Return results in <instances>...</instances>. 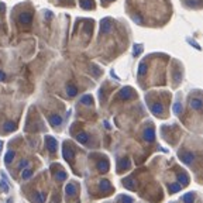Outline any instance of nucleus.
Wrapping results in <instances>:
<instances>
[{
	"label": "nucleus",
	"mask_w": 203,
	"mask_h": 203,
	"mask_svg": "<svg viewBox=\"0 0 203 203\" xmlns=\"http://www.w3.org/2000/svg\"><path fill=\"white\" fill-rule=\"evenodd\" d=\"M45 145H47L49 152L54 154V152L57 151V140L54 137H51V135H47V137H45Z\"/></svg>",
	"instance_id": "f257e3e1"
},
{
	"label": "nucleus",
	"mask_w": 203,
	"mask_h": 203,
	"mask_svg": "<svg viewBox=\"0 0 203 203\" xmlns=\"http://www.w3.org/2000/svg\"><path fill=\"white\" fill-rule=\"evenodd\" d=\"M62 154H64V158H65L69 164L72 162V159H73V155H75V152H73V150L71 148V145L65 144V145H64V148H62Z\"/></svg>",
	"instance_id": "f03ea898"
},
{
	"label": "nucleus",
	"mask_w": 203,
	"mask_h": 203,
	"mask_svg": "<svg viewBox=\"0 0 203 203\" xmlns=\"http://www.w3.org/2000/svg\"><path fill=\"white\" fill-rule=\"evenodd\" d=\"M111 27H113V24H111V20H110V18H105V20H102V23H100V33L102 34L110 33Z\"/></svg>",
	"instance_id": "7ed1b4c3"
},
{
	"label": "nucleus",
	"mask_w": 203,
	"mask_h": 203,
	"mask_svg": "<svg viewBox=\"0 0 203 203\" xmlns=\"http://www.w3.org/2000/svg\"><path fill=\"white\" fill-rule=\"evenodd\" d=\"M118 98L120 99H131L133 98V90H131V88H123L120 92H118Z\"/></svg>",
	"instance_id": "20e7f679"
},
{
	"label": "nucleus",
	"mask_w": 203,
	"mask_h": 203,
	"mask_svg": "<svg viewBox=\"0 0 203 203\" xmlns=\"http://www.w3.org/2000/svg\"><path fill=\"white\" fill-rule=\"evenodd\" d=\"M179 158L182 159V162L185 164H192L193 159H195V155L192 152H182V154H179Z\"/></svg>",
	"instance_id": "39448f33"
},
{
	"label": "nucleus",
	"mask_w": 203,
	"mask_h": 203,
	"mask_svg": "<svg viewBox=\"0 0 203 203\" xmlns=\"http://www.w3.org/2000/svg\"><path fill=\"white\" fill-rule=\"evenodd\" d=\"M31 20H33V16H31V13H27V12L21 13L20 17H18V21L23 23V24H30Z\"/></svg>",
	"instance_id": "423d86ee"
},
{
	"label": "nucleus",
	"mask_w": 203,
	"mask_h": 203,
	"mask_svg": "<svg viewBox=\"0 0 203 203\" xmlns=\"http://www.w3.org/2000/svg\"><path fill=\"white\" fill-rule=\"evenodd\" d=\"M0 189L3 193H7L8 192V183H7V176L4 172H2V181H0Z\"/></svg>",
	"instance_id": "0eeeda50"
},
{
	"label": "nucleus",
	"mask_w": 203,
	"mask_h": 203,
	"mask_svg": "<svg viewBox=\"0 0 203 203\" xmlns=\"http://www.w3.org/2000/svg\"><path fill=\"white\" fill-rule=\"evenodd\" d=\"M65 192H66V196H75L76 195V192H78L76 185H75L73 182L68 183V185L65 186Z\"/></svg>",
	"instance_id": "6e6552de"
},
{
	"label": "nucleus",
	"mask_w": 203,
	"mask_h": 203,
	"mask_svg": "<svg viewBox=\"0 0 203 203\" xmlns=\"http://www.w3.org/2000/svg\"><path fill=\"white\" fill-rule=\"evenodd\" d=\"M144 140H147V141H150V142L155 140V131L152 127H150V128H147L144 131Z\"/></svg>",
	"instance_id": "1a4fd4ad"
},
{
	"label": "nucleus",
	"mask_w": 203,
	"mask_h": 203,
	"mask_svg": "<svg viewBox=\"0 0 203 203\" xmlns=\"http://www.w3.org/2000/svg\"><path fill=\"white\" fill-rule=\"evenodd\" d=\"M49 123H51V126L52 127H58L62 124V117L61 116H58V114H54L49 117Z\"/></svg>",
	"instance_id": "9d476101"
},
{
	"label": "nucleus",
	"mask_w": 203,
	"mask_h": 203,
	"mask_svg": "<svg viewBox=\"0 0 203 203\" xmlns=\"http://www.w3.org/2000/svg\"><path fill=\"white\" fill-rule=\"evenodd\" d=\"M123 185H124L127 189H130V191H135V182L133 178H124L123 179Z\"/></svg>",
	"instance_id": "9b49d317"
},
{
	"label": "nucleus",
	"mask_w": 203,
	"mask_h": 203,
	"mask_svg": "<svg viewBox=\"0 0 203 203\" xmlns=\"http://www.w3.org/2000/svg\"><path fill=\"white\" fill-rule=\"evenodd\" d=\"M17 128V124L13 121H6L3 124V130L6 131V133H12V131H14Z\"/></svg>",
	"instance_id": "f8f14e48"
},
{
	"label": "nucleus",
	"mask_w": 203,
	"mask_h": 203,
	"mask_svg": "<svg viewBox=\"0 0 203 203\" xmlns=\"http://www.w3.org/2000/svg\"><path fill=\"white\" fill-rule=\"evenodd\" d=\"M98 169L100 171V172H107L109 171V161L107 159H103V161H99L98 162Z\"/></svg>",
	"instance_id": "ddd939ff"
},
{
	"label": "nucleus",
	"mask_w": 203,
	"mask_h": 203,
	"mask_svg": "<svg viewBox=\"0 0 203 203\" xmlns=\"http://www.w3.org/2000/svg\"><path fill=\"white\" fill-rule=\"evenodd\" d=\"M164 110V106L161 105V103H155V105L151 106V111L154 114H161Z\"/></svg>",
	"instance_id": "4468645a"
},
{
	"label": "nucleus",
	"mask_w": 203,
	"mask_h": 203,
	"mask_svg": "<svg viewBox=\"0 0 203 203\" xmlns=\"http://www.w3.org/2000/svg\"><path fill=\"white\" fill-rule=\"evenodd\" d=\"M191 107L192 109H195V110H200L202 109V100H200V99H192Z\"/></svg>",
	"instance_id": "2eb2a0df"
},
{
	"label": "nucleus",
	"mask_w": 203,
	"mask_h": 203,
	"mask_svg": "<svg viewBox=\"0 0 203 203\" xmlns=\"http://www.w3.org/2000/svg\"><path fill=\"white\" fill-rule=\"evenodd\" d=\"M76 140L81 142V144H86V142L89 141V135L86 134V133H79V134L76 135Z\"/></svg>",
	"instance_id": "dca6fc26"
},
{
	"label": "nucleus",
	"mask_w": 203,
	"mask_h": 203,
	"mask_svg": "<svg viewBox=\"0 0 203 203\" xmlns=\"http://www.w3.org/2000/svg\"><path fill=\"white\" fill-rule=\"evenodd\" d=\"M13 159H14V151H7V152H6V157H4V162L8 165V164L13 162Z\"/></svg>",
	"instance_id": "f3484780"
},
{
	"label": "nucleus",
	"mask_w": 203,
	"mask_h": 203,
	"mask_svg": "<svg viewBox=\"0 0 203 203\" xmlns=\"http://www.w3.org/2000/svg\"><path fill=\"white\" fill-rule=\"evenodd\" d=\"M178 181H179V185H181V186H186L188 183H189V179H188V176H186L185 174L179 175V176H178Z\"/></svg>",
	"instance_id": "a211bd4d"
},
{
	"label": "nucleus",
	"mask_w": 203,
	"mask_h": 203,
	"mask_svg": "<svg viewBox=\"0 0 203 203\" xmlns=\"http://www.w3.org/2000/svg\"><path fill=\"white\" fill-rule=\"evenodd\" d=\"M130 158H123V159H120L118 161V168L121 169V168H128L130 167Z\"/></svg>",
	"instance_id": "6ab92c4d"
},
{
	"label": "nucleus",
	"mask_w": 203,
	"mask_h": 203,
	"mask_svg": "<svg viewBox=\"0 0 203 203\" xmlns=\"http://www.w3.org/2000/svg\"><path fill=\"white\" fill-rule=\"evenodd\" d=\"M79 3H81V7L85 8V10H89V8H92V0H81Z\"/></svg>",
	"instance_id": "aec40b11"
},
{
	"label": "nucleus",
	"mask_w": 203,
	"mask_h": 203,
	"mask_svg": "<svg viewBox=\"0 0 203 203\" xmlns=\"http://www.w3.org/2000/svg\"><path fill=\"white\" fill-rule=\"evenodd\" d=\"M100 189H103V191H110L111 189V185H110V182L107 179H103L100 182Z\"/></svg>",
	"instance_id": "412c9836"
},
{
	"label": "nucleus",
	"mask_w": 203,
	"mask_h": 203,
	"mask_svg": "<svg viewBox=\"0 0 203 203\" xmlns=\"http://www.w3.org/2000/svg\"><path fill=\"white\" fill-rule=\"evenodd\" d=\"M66 92H68V96H75V95L78 93V89H76V86L68 85V88H66Z\"/></svg>",
	"instance_id": "4be33fe9"
},
{
	"label": "nucleus",
	"mask_w": 203,
	"mask_h": 203,
	"mask_svg": "<svg viewBox=\"0 0 203 203\" xmlns=\"http://www.w3.org/2000/svg\"><path fill=\"white\" fill-rule=\"evenodd\" d=\"M34 200H35L37 203H44L45 195H44V193H41V192H37L35 196H34Z\"/></svg>",
	"instance_id": "5701e85b"
},
{
	"label": "nucleus",
	"mask_w": 203,
	"mask_h": 203,
	"mask_svg": "<svg viewBox=\"0 0 203 203\" xmlns=\"http://www.w3.org/2000/svg\"><path fill=\"white\" fill-rule=\"evenodd\" d=\"M55 178H58V181H64V179H66V172L65 171H58V172H55Z\"/></svg>",
	"instance_id": "b1692460"
},
{
	"label": "nucleus",
	"mask_w": 203,
	"mask_h": 203,
	"mask_svg": "<svg viewBox=\"0 0 203 203\" xmlns=\"http://www.w3.org/2000/svg\"><path fill=\"white\" fill-rule=\"evenodd\" d=\"M181 185L179 183H172V185H169V189H171V193H176V192L181 191Z\"/></svg>",
	"instance_id": "393cba45"
},
{
	"label": "nucleus",
	"mask_w": 203,
	"mask_h": 203,
	"mask_svg": "<svg viewBox=\"0 0 203 203\" xmlns=\"http://www.w3.org/2000/svg\"><path fill=\"white\" fill-rule=\"evenodd\" d=\"M81 103H83V105H90V103H92V96H89V95H85V96H82Z\"/></svg>",
	"instance_id": "a878e982"
},
{
	"label": "nucleus",
	"mask_w": 203,
	"mask_h": 203,
	"mask_svg": "<svg viewBox=\"0 0 203 203\" xmlns=\"http://www.w3.org/2000/svg\"><path fill=\"white\" fill-rule=\"evenodd\" d=\"M31 175H33V171H31V169H24L23 172H21V178H23V179H28Z\"/></svg>",
	"instance_id": "bb28decb"
},
{
	"label": "nucleus",
	"mask_w": 203,
	"mask_h": 203,
	"mask_svg": "<svg viewBox=\"0 0 203 203\" xmlns=\"http://www.w3.org/2000/svg\"><path fill=\"white\" fill-rule=\"evenodd\" d=\"M145 71H147V65L144 64V62H141L140 64V66H138V75L141 76V75H144L145 73Z\"/></svg>",
	"instance_id": "cd10ccee"
},
{
	"label": "nucleus",
	"mask_w": 203,
	"mask_h": 203,
	"mask_svg": "<svg viewBox=\"0 0 203 203\" xmlns=\"http://www.w3.org/2000/svg\"><path fill=\"white\" fill-rule=\"evenodd\" d=\"M183 200H185V203H192L193 202V195L192 193H186L183 196Z\"/></svg>",
	"instance_id": "c85d7f7f"
},
{
	"label": "nucleus",
	"mask_w": 203,
	"mask_h": 203,
	"mask_svg": "<svg viewBox=\"0 0 203 203\" xmlns=\"http://www.w3.org/2000/svg\"><path fill=\"white\" fill-rule=\"evenodd\" d=\"M181 110H182V105H181L179 102H178V103H175V105H174V111H175V113L179 114V113H181Z\"/></svg>",
	"instance_id": "c756f323"
},
{
	"label": "nucleus",
	"mask_w": 203,
	"mask_h": 203,
	"mask_svg": "<svg viewBox=\"0 0 203 203\" xmlns=\"http://www.w3.org/2000/svg\"><path fill=\"white\" fill-rule=\"evenodd\" d=\"M28 164H30L28 159H23V161L20 162V165H18V168H20V169H24V168H27V165H28Z\"/></svg>",
	"instance_id": "7c9ffc66"
},
{
	"label": "nucleus",
	"mask_w": 203,
	"mask_h": 203,
	"mask_svg": "<svg viewBox=\"0 0 203 203\" xmlns=\"http://www.w3.org/2000/svg\"><path fill=\"white\" fill-rule=\"evenodd\" d=\"M142 51V47L141 45H134V55H140Z\"/></svg>",
	"instance_id": "2f4dec72"
},
{
	"label": "nucleus",
	"mask_w": 203,
	"mask_h": 203,
	"mask_svg": "<svg viewBox=\"0 0 203 203\" xmlns=\"http://www.w3.org/2000/svg\"><path fill=\"white\" fill-rule=\"evenodd\" d=\"M121 202L123 203H133V199L130 196H121Z\"/></svg>",
	"instance_id": "473e14b6"
},
{
	"label": "nucleus",
	"mask_w": 203,
	"mask_h": 203,
	"mask_svg": "<svg viewBox=\"0 0 203 203\" xmlns=\"http://www.w3.org/2000/svg\"><path fill=\"white\" fill-rule=\"evenodd\" d=\"M92 71H93V73H95V75H96V76H98V75H99V73H100V71H99V69L98 68H96V66H92Z\"/></svg>",
	"instance_id": "72a5a7b5"
},
{
	"label": "nucleus",
	"mask_w": 203,
	"mask_h": 203,
	"mask_svg": "<svg viewBox=\"0 0 203 203\" xmlns=\"http://www.w3.org/2000/svg\"><path fill=\"white\" fill-rule=\"evenodd\" d=\"M0 81H6V73L3 71H0Z\"/></svg>",
	"instance_id": "f704fd0d"
},
{
	"label": "nucleus",
	"mask_w": 203,
	"mask_h": 203,
	"mask_svg": "<svg viewBox=\"0 0 203 203\" xmlns=\"http://www.w3.org/2000/svg\"><path fill=\"white\" fill-rule=\"evenodd\" d=\"M133 18H134V21H137V23H141V17L138 16V14H137V16H134Z\"/></svg>",
	"instance_id": "c9c22d12"
},
{
	"label": "nucleus",
	"mask_w": 203,
	"mask_h": 203,
	"mask_svg": "<svg viewBox=\"0 0 203 203\" xmlns=\"http://www.w3.org/2000/svg\"><path fill=\"white\" fill-rule=\"evenodd\" d=\"M51 16H52L51 12H45V17H47V18H51Z\"/></svg>",
	"instance_id": "e433bc0d"
},
{
	"label": "nucleus",
	"mask_w": 203,
	"mask_h": 203,
	"mask_svg": "<svg viewBox=\"0 0 203 203\" xmlns=\"http://www.w3.org/2000/svg\"><path fill=\"white\" fill-rule=\"evenodd\" d=\"M7 203H12V199H8V200H7Z\"/></svg>",
	"instance_id": "4c0bfd02"
},
{
	"label": "nucleus",
	"mask_w": 203,
	"mask_h": 203,
	"mask_svg": "<svg viewBox=\"0 0 203 203\" xmlns=\"http://www.w3.org/2000/svg\"><path fill=\"white\" fill-rule=\"evenodd\" d=\"M0 151H2V142H0Z\"/></svg>",
	"instance_id": "58836bf2"
},
{
	"label": "nucleus",
	"mask_w": 203,
	"mask_h": 203,
	"mask_svg": "<svg viewBox=\"0 0 203 203\" xmlns=\"http://www.w3.org/2000/svg\"><path fill=\"white\" fill-rule=\"evenodd\" d=\"M109 2H113V0H109Z\"/></svg>",
	"instance_id": "ea45409f"
}]
</instances>
